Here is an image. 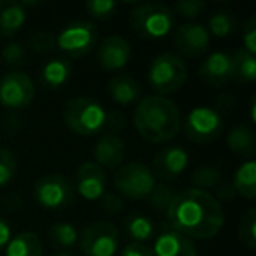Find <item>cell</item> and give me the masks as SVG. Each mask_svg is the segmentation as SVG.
I'll list each match as a JSON object with an SVG mask.
<instances>
[{"label": "cell", "mask_w": 256, "mask_h": 256, "mask_svg": "<svg viewBox=\"0 0 256 256\" xmlns=\"http://www.w3.org/2000/svg\"><path fill=\"white\" fill-rule=\"evenodd\" d=\"M165 216L172 230L188 238L209 240L221 232L224 212L221 202L209 192L188 188L178 192Z\"/></svg>", "instance_id": "cell-1"}, {"label": "cell", "mask_w": 256, "mask_h": 256, "mask_svg": "<svg viewBox=\"0 0 256 256\" xmlns=\"http://www.w3.org/2000/svg\"><path fill=\"white\" fill-rule=\"evenodd\" d=\"M181 110L174 100L162 95H146L134 112V126L148 142H167L181 130Z\"/></svg>", "instance_id": "cell-2"}, {"label": "cell", "mask_w": 256, "mask_h": 256, "mask_svg": "<svg viewBox=\"0 0 256 256\" xmlns=\"http://www.w3.org/2000/svg\"><path fill=\"white\" fill-rule=\"evenodd\" d=\"M188 79V67L186 62L179 54L165 51L153 58L148 70V82L154 95H170L184 86Z\"/></svg>", "instance_id": "cell-3"}, {"label": "cell", "mask_w": 256, "mask_h": 256, "mask_svg": "<svg viewBox=\"0 0 256 256\" xmlns=\"http://www.w3.org/2000/svg\"><path fill=\"white\" fill-rule=\"evenodd\" d=\"M130 25L137 36L144 37L148 40L164 39L174 28V12L164 4H139L128 14Z\"/></svg>", "instance_id": "cell-4"}, {"label": "cell", "mask_w": 256, "mask_h": 256, "mask_svg": "<svg viewBox=\"0 0 256 256\" xmlns=\"http://www.w3.org/2000/svg\"><path fill=\"white\" fill-rule=\"evenodd\" d=\"M107 112L102 104L90 96H76L70 98L64 107V120L68 130L78 136H95L102 132L106 124Z\"/></svg>", "instance_id": "cell-5"}, {"label": "cell", "mask_w": 256, "mask_h": 256, "mask_svg": "<svg viewBox=\"0 0 256 256\" xmlns=\"http://www.w3.org/2000/svg\"><path fill=\"white\" fill-rule=\"evenodd\" d=\"M154 186H156V178L151 168L140 162L121 165L114 174V188L121 196H126L130 200L150 198Z\"/></svg>", "instance_id": "cell-6"}, {"label": "cell", "mask_w": 256, "mask_h": 256, "mask_svg": "<svg viewBox=\"0 0 256 256\" xmlns=\"http://www.w3.org/2000/svg\"><path fill=\"white\" fill-rule=\"evenodd\" d=\"M184 136L195 144H207L218 139L223 130V118L212 107H193L181 123Z\"/></svg>", "instance_id": "cell-7"}, {"label": "cell", "mask_w": 256, "mask_h": 256, "mask_svg": "<svg viewBox=\"0 0 256 256\" xmlns=\"http://www.w3.org/2000/svg\"><path fill=\"white\" fill-rule=\"evenodd\" d=\"M34 196L40 207L58 210L74 202L76 188L70 179H67L65 176L50 174L37 179L36 186H34Z\"/></svg>", "instance_id": "cell-8"}, {"label": "cell", "mask_w": 256, "mask_h": 256, "mask_svg": "<svg viewBox=\"0 0 256 256\" xmlns=\"http://www.w3.org/2000/svg\"><path fill=\"white\" fill-rule=\"evenodd\" d=\"M120 244L118 228L109 221H95L82 228L79 246L84 256H114Z\"/></svg>", "instance_id": "cell-9"}, {"label": "cell", "mask_w": 256, "mask_h": 256, "mask_svg": "<svg viewBox=\"0 0 256 256\" xmlns=\"http://www.w3.org/2000/svg\"><path fill=\"white\" fill-rule=\"evenodd\" d=\"M96 37L98 32L92 22H74L68 23L54 39L62 53L72 58H82L95 48Z\"/></svg>", "instance_id": "cell-10"}, {"label": "cell", "mask_w": 256, "mask_h": 256, "mask_svg": "<svg viewBox=\"0 0 256 256\" xmlns=\"http://www.w3.org/2000/svg\"><path fill=\"white\" fill-rule=\"evenodd\" d=\"M36 96L32 79L22 70H11L0 79V104L8 109H23Z\"/></svg>", "instance_id": "cell-11"}, {"label": "cell", "mask_w": 256, "mask_h": 256, "mask_svg": "<svg viewBox=\"0 0 256 256\" xmlns=\"http://www.w3.org/2000/svg\"><path fill=\"white\" fill-rule=\"evenodd\" d=\"M210 36L200 23H184L174 32V46L188 58H198L207 51Z\"/></svg>", "instance_id": "cell-12"}, {"label": "cell", "mask_w": 256, "mask_h": 256, "mask_svg": "<svg viewBox=\"0 0 256 256\" xmlns=\"http://www.w3.org/2000/svg\"><path fill=\"white\" fill-rule=\"evenodd\" d=\"M132 58V48L124 37L109 36L102 39L96 50V62L106 70H121Z\"/></svg>", "instance_id": "cell-13"}, {"label": "cell", "mask_w": 256, "mask_h": 256, "mask_svg": "<svg viewBox=\"0 0 256 256\" xmlns=\"http://www.w3.org/2000/svg\"><path fill=\"white\" fill-rule=\"evenodd\" d=\"M74 188L82 198L100 200L106 193V170L95 162H84L76 172Z\"/></svg>", "instance_id": "cell-14"}, {"label": "cell", "mask_w": 256, "mask_h": 256, "mask_svg": "<svg viewBox=\"0 0 256 256\" xmlns=\"http://www.w3.org/2000/svg\"><path fill=\"white\" fill-rule=\"evenodd\" d=\"M188 153L181 146H167L162 151H158L153 158V174L154 178H160L162 181H170L181 176L188 167Z\"/></svg>", "instance_id": "cell-15"}, {"label": "cell", "mask_w": 256, "mask_h": 256, "mask_svg": "<svg viewBox=\"0 0 256 256\" xmlns=\"http://www.w3.org/2000/svg\"><path fill=\"white\" fill-rule=\"evenodd\" d=\"M198 76L202 81L214 88H223L230 81H234V68H232V56L224 51L210 53L200 65Z\"/></svg>", "instance_id": "cell-16"}, {"label": "cell", "mask_w": 256, "mask_h": 256, "mask_svg": "<svg viewBox=\"0 0 256 256\" xmlns=\"http://www.w3.org/2000/svg\"><path fill=\"white\" fill-rule=\"evenodd\" d=\"M154 256H196V248L192 238L184 237L172 228H164L154 235Z\"/></svg>", "instance_id": "cell-17"}, {"label": "cell", "mask_w": 256, "mask_h": 256, "mask_svg": "<svg viewBox=\"0 0 256 256\" xmlns=\"http://www.w3.org/2000/svg\"><path fill=\"white\" fill-rule=\"evenodd\" d=\"M95 164L102 168H118L124 160V142L120 136L106 134L95 142L93 148Z\"/></svg>", "instance_id": "cell-18"}, {"label": "cell", "mask_w": 256, "mask_h": 256, "mask_svg": "<svg viewBox=\"0 0 256 256\" xmlns=\"http://www.w3.org/2000/svg\"><path fill=\"white\" fill-rule=\"evenodd\" d=\"M26 22V11L20 2L0 0V37H12Z\"/></svg>", "instance_id": "cell-19"}, {"label": "cell", "mask_w": 256, "mask_h": 256, "mask_svg": "<svg viewBox=\"0 0 256 256\" xmlns=\"http://www.w3.org/2000/svg\"><path fill=\"white\" fill-rule=\"evenodd\" d=\"M140 82L136 78L126 74H120L116 78L110 79L109 82V95L120 106H130L134 104L137 98H140Z\"/></svg>", "instance_id": "cell-20"}, {"label": "cell", "mask_w": 256, "mask_h": 256, "mask_svg": "<svg viewBox=\"0 0 256 256\" xmlns=\"http://www.w3.org/2000/svg\"><path fill=\"white\" fill-rule=\"evenodd\" d=\"M72 78V67L68 64L67 58H50L46 64L42 65V72H40V79H42L44 86L51 90H58L64 84H67Z\"/></svg>", "instance_id": "cell-21"}, {"label": "cell", "mask_w": 256, "mask_h": 256, "mask_svg": "<svg viewBox=\"0 0 256 256\" xmlns=\"http://www.w3.org/2000/svg\"><path fill=\"white\" fill-rule=\"evenodd\" d=\"M6 256H42V240L36 232H20L6 246Z\"/></svg>", "instance_id": "cell-22"}, {"label": "cell", "mask_w": 256, "mask_h": 256, "mask_svg": "<svg viewBox=\"0 0 256 256\" xmlns=\"http://www.w3.org/2000/svg\"><path fill=\"white\" fill-rule=\"evenodd\" d=\"M234 186L235 193L244 196L246 200H252L256 196V162L249 158L248 162L237 168L234 176Z\"/></svg>", "instance_id": "cell-23"}, {"label": "cell", "mask_w": 256, "mask_h": 256, "mask_svg": "<svg viewBox=\"0 0 256 256\" xmlns=\"http://www.w3.org/2000/svg\"><path fill=\"white\" fill-rule=\"evenodd\" d=\"M226 144L234 153L242 156H252L256 153V136L248 124H238L232 128Z\"/></svg>", "instance_id": "cell-24"}, {"label": "cell", "mask_w": 256, "mask_h": 256, "mask_svg": "<svg viewBox=\"0 0 256 256\" xmlns=\"http://www.w3.org/2000/svg\"><path fill=\"white\" fill-rule=\"evenodd\" d=\"M124 230L134 238V242H139V244H146L156 235L154 223L151 221V218L144 216V214H132L124 221Z\"/></svg>", "instance_id": "cell-25"}, {"label": "cell", "mask_w": 256, "mask_h": 256, "mask_svg": "<svg viewBox=\"0 0 256 256\" xmlns=\"http://www.w3.org/2000/svg\"><path fill=\"white\" fill-rule=\"evenodd\" d=\"M234 79L238 82H252L256 79V60L244 50H237L230 54Z\"/></svg>", "instance_id": "cell-26"}, {"label": "cell", "mask_w": 256, "mask_h": 256, "mask_svg": "<svg viewBox=\"0 0 256 256\" xmlns=\"http://www.w3.org/2000/svg\"><path fill=\"white\" fill-rule=\"evenodd\" d=\"M48 237L54 248H72L79 240L78 230L74 228V224L67 223V221H58V223L51 224Z\"/></svg>", "instance_id": "cell-27"}, {"label": "cell", "mask_w": 256, "mask_h": 256, "mask_svg": "<svg viewBox=\"0 0 256 256\" xmlns=\"http://www.w3.org/2000/svg\"><path fill=\"white\" fill-rule=\"evenodd\" d=\"M221 181V174L216 167L212 165H204V167H198L195 172L192 174V182L195 190H202V192H207L209 188H216L220 186Z\"/></svg>", "instance_id": "cell-28"}, {"label": "cell", "mask_w": 256, "mask_h": 256, "mask_svg": "<svg viewBox=\"0 0 256 256\" xmlns=\"http://www.w3.org/2000/svg\"><path fill=\"white\" fill-rule=\"evenodd\" d=\"M238 238L240 242L249 249L256 248V210L252 207H249L246 210V214L240 218V223H238Z\"/></svg>", "instance_id": "cell-29"}, {"label": "cell", "mask_w": 256, "mask_h": 256, "mask_svg": "<svg viewBox=\"0 0 256 256\" xmlns=\"http://www.w3.org/2000/svg\"><path fill=\"white\" fill-rule=\"evenodd\" d=\"M234 30H235V18L230 12L220 11V12H214L209 18V30H207L209 36L212 34L216 37H228Z\"/></svg>", "instance_id": "cell-30"}, {"label": "cell", "mask_w": 256, "mask_h": 256, "mask_svg": "<svg viewBox=\"0 0 256 256\" xmlns=\"http://www.w3.org/2000/svg\"><path fill=\"white\" fill-rule=\"evenodd\" d=\"M18 172V162L11 150L0 148V188L8 186Z\"/></svg>", "instance_id": "cell-31"}, {"label": "cell", "mask_w": 256, "mask_h": 256, "mask_svg": "<svg viewBox=\"0 0 256 256\" xmlns=\"http://www.w3.org/2000/svg\"><path fill=\"white\" fill-rule=\"evenodd\" d=\"M176 193L178 192H176L174 188H170L167 182H160V184H156L153 190V193L150 195L153 209L160 210V212H165V210L168 209V206H170V202L174 200Z\"/></svg>", "instance_id": "cell-32"}, {"label": "cell", "mask_w": 256, "mask_h": 256, "mask_svg": "<svg viewBox=\"0 0 256 256\" xmlns=\"http://www.w3.org/2000/svg\"><path fill=\"white\" fill-rule=\"evenodd\" d=\"M88 14L95 20H107L116 12L118 4L112 0H90L84 4Z\"/></svg>", "instance_id": "cell-33"}, {"label": "cell", "mask_w": 256, "mask_h": 256, "mask_svg": "<svg viewBox=\"0 0 256 256\" xmlns=\"http://www.w3.org/2000/svg\"><path fill=\"white\" fill-rule=\"evenodd\" d=\"M2 60L9 68H20L25 64V48L20 42H8L2 48Z\"/></svg>", "instance_id": "cell-34"}, {"label": "cell", "mask_w": 256, "mask_h": 256, "mask_svg": "<svg viewBox=\"0 0 256 256\" xmlns=\"http://www.w3.org/2000/svg\"><path fill=\"white\" fill-rule=\"evenodd\" d=\"M28 48L37 54H46L56 48V39L51 32H36L28 39Z\"/></svg>", "instance_id": "cell-35"}, {"label": "cell", "mask_w": 256, "mask_h": 256, "mask_svg": "<svg viewBox=\"0 0 256 256\" xmlns=\"http://www.w3.org/2000/svg\"><path fill=\"white\" fill-rule=\"evenodd\" d=\"M206 9L202 0H179L174 4V11L182 18H196Z\"/></svg>", "instance_id": "cell-36"}, {"label": "cell", "mask_w": 256, "mask_h": 256, "mask_svg": "<svg viewBox=\"0 0 256 256\" xmlns=\"http://www.w3.org/2000/svg\"><path fill=\"white\" fill-rule=\"evenodd\" d=\"M242 40H244V48H242V50L248 51L249 54L254 56L256 54V16H251V18L248 20V23L244 25Z\"/></svg>", "instance_id": "cell-37"}, {"label": "cell", "mask_w": 256, "mask_h": 256, "mask_svg": "<svg viewBox=\"0 0 256 256\" xmlns=\"http://www.w3.org/2000/svg\"><path fill=\"white\" fill-rule=\"evenodd\" d=\"M100 206L106 212L109 214H118L123 209V198L120 195H114V193H104L102 198H100Z\"/></svg>", "instance_id": "cell-38"}, {"label": "cell", "mask_w": 256, "mask_h": 256, "mask_svg": "<svg viewBox=\"0 0 256 256\" xmlns=\"http://www.w3.org/2000/svg\"><path fill=\"white\" fill-rule=\"evenodd\" d=\"M121 256H154L153 249L148 244H139V242H130L128 246H124Z\"/></svg>", "instance_id": "cell-39"}, {"label": "cell", "mask_w": 256, "mask_h": 256, "mask_svg": "<svg viewBox=\"0 0 256 256\" xmlns=\"http://www.w3.org/2000/svg\"><path fill=\"white\" fill-rule=\"evenodd\" d=\"M124 126V118L121 116L120 112H110L107 114L106 118V124H104V128H109L110 132L116 136V132H120L121 128Z\"/></svg>", "instance_id": "cell-40"}, {"label": "cell", "mask_w": 256, "mask_h": 256, "mask_svg": "<svg viewBox=\"0 0 256 256\" xmlns=\"http://www.w3.org/2000/svg\"><path fill=\"white\" fill-rule=\"evenodd\" d=\"M11 237H12L11 226H9V223L4 220V218H0V251L6 249V246L9 244Z\"/></svg>", "instance_id": "cell-41"}, {"label": "cell", "mask_w": 256, "mask_h": 256, "mask_svg": "<svg viewBox=\"0 0 256 256\" xmlns=\"http://www.w3.org/2000/svg\"><path fill=\"white\" fill-rule=\"evenodd\" d=\"M249 116H251V121L254 123V121H256V114H254V96H251V106H249Z\"/></svg>", "instance_id": "cell-42"}, {"label": "cell", "mask_w": 256, "mask_h": 256, "mask_svg": "<svg viewBox=\"0 0 256 256\" xmlns=\"http://www.w3.org/2000/svg\"><path fill=\"white\" fill-rule=\"evenodd\" d=\"M53 256H74V254H70V252H58V254H53Z\"/></svg>", "instance_id": "cell-43"}]
</instances>
